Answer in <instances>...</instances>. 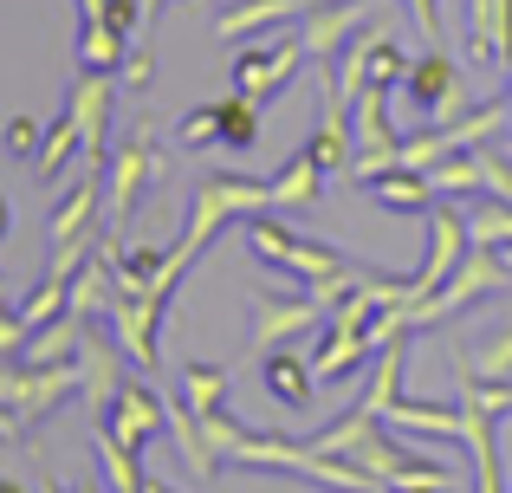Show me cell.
I'll return each mask as SVG.
<instances>
[{
  "mask_svg": "<svg viewBox=\"0 0 512 493\" xmlns=\"http://www.w3.org/2000/svg\"><path fill=\"white\" fill-rule=\"evenodd\" d=\"M117 338H111V325H104V318H91L85 325V338H78V377H85V403H91V416H104V409H111V396H117Z\"/></svg>",
  "mask_w": 512,
  "mask_h": 493,
  "instance_id": "14",
  "label": "cell"
},
{
  "mask_svg": "<svg viewBox=\"0 0 512 493\" xmlns=\"http://www.w3.org/2000/svg\"><path fill=\"white\" fill-rule=\"evenodd\" d=\"M409 13L422 20V33H441V7H435V0H409Z\"/></svg>",
  "mask_w": 512,
  "mask_h": 493,
  "instance_id": "32",
  "label": "cell"
},
{
  "mask_svg": "<svg viewBox=\"0 0 512 493\" xmlns=\"http://www.w3.org/2000/svg\"><path fill=\"white\" fill-rule=\"evenodd\" d=\"M402 163V143L389 130V91L383 85H357L350 98V182L376 176V169Z\"/></svg>",
  "mask_w": 512,
  "mask_h": 493,
  "instance_id": "9",
  "label": "cell"
},
{
  "mask_svg": "<svg viewBox=\"0 0 512 493\" xmlns=\"http://www.w3.org/2000/svg\"><path fill=\"white\" fill-rule=\"evenodd\" d=\"M286 20H305V0H234V7L214 20L221 39H247L260 26H286Z\"/></svg>",
  "mask_w": 512,
  "mask_h": 493,
  "instance_id": "22",
  "label": "cell"
},
{
  "mask_svg": "<svg viewBox=\"0 0 512 493\" xmlns=\"http://www.w3.org/2000/svg\"><path fill=\"white\" fill-rule=\"evenodd\" d=\"M396 91L409 98V111L422 117V124H448V117H461V104H467L461 59H454L448 46H428L422 59H409V72H402Z\"/></svg>",
  "mask_w": 512,
  "mask_h": 493,
  "instance_id": "8",
  "label": "cell"
},
{
  "mask_svg": "<svg viewBox=\"0 0 512 493\" xmlns=\"http://www.w3.org/2000/svg\"><path fill=\"white\" fill-rule=\"evenodd\" d=\"M325 325V305L312 299V292H299V299H279V292H253V338L273 351V344H292L305 338V331Z\"/></svg>",
  "mask_w": 512,
  "mask_h": 493,
  "instance_id": "13",
  "label": "cell"
},
{
  "mask_svg": "<svg viewBox=\"0 0 512 493\" xmlns=\"http://www.w3.org/2000/svg\"><path fill=\"white\" fill-rule=\"evenodd\" d=\"M493 253H500V266H506V273H512V247H493Z\"/></svg>",
  "mask_w": 512,
  "mask_h": 493,
  "instance_id": "36",
  "label": "cell"
},
{
  "mask_svg": "<svg viewBox=\"0 0 512 493\" xmlns=\"http://www.w3.org/2000/svg\"><path fill=\"white\" fill-rule=\"evenodd\" d=\"M78 390H85L78 357H72V364H26V357L0 364V409H13V422H20L26 435H33L39 422H46L65 396H78Z\"/></svg>",
  "mask_w": 512,
  "mask_h": 493,
  "instance_id": "5",
  "label": "cell"
},
{
  "mask_svg": "<svg viewBox=\"0 0 512 493\" xmlns=\"http://www.w3.org/2000/svg\"><path fill=\"white\" fill-rule=\"evenodd\" d=\"M402 493H435V487H402Z\"/></svg>",
  "mask_w": 512,
  "mask_h": 493,
  "instance_id": "40",
  "label": "cell"
},
{
  "mask_svg": "<svg viewBox=\"0 0 512 493\" xmlns=\"http://www.w3.org/2000/svg\"><path fill=\"white\" fill-rule=\"evenodd\" d=\"M0 305H7V279H0Z\"/></svg>",
  "mask_w": 512,
  "mask_h": 493,
  "instance_id": "41",
  "label": "cell"
},
{
  "mask_svg": "<svg viewBox=\"0 0 512 493\" xmlns=\"http://www.w3.org/2000/svg\"><path fill=\"white\" fill-rule=\"evenodd\" d=\"M163 416H169V435H175V455L188 461V468L201 474V481H214V468H221V461L208 455V435H201V422H195V409L182 403V396H175V403H163Z\"/></svg>",
  "mask_w": 512,
  "mask_h": 493,
  "instance_id": "25",
  "label": "cell"
},
{
  "mask_svg": "<svg viewBox=\"0 0 512 493\" xmlns=\"http://www.w3.org/2000/svg\"><path fill=\"white\" fill-rule=\"evenodd\" d=\"M461 215H467V241L474 247H512V202L474 189V195H461Z\"/></svg>",
  "mask_w": 512,
  "mask_h": 493,
  "instance_id": "23",
  "label": "cell"
},
{
  "mask_svg": "<svg viewBox=\"0 0 512 493\" xmlns=\"http://www.w3.org/2000/svg\"><path fill=\"white\" fill-rule=\"evenodd\" d=\"M383 429H396V435H435V442H461V403H409V396H396V403L383 409Z\"/></svg>",
  "mask_w": 512,
  "mask_h": 493,
  "instance_id": "21",
  "label": "cell"
},
{
  "mask_svg": "<svg viewBox=\"0 0 512 493\" xmlns=\"http://www.w3.org/2000/svg\"><path fill=\"white\" fill-rule=\"evenodd\" d=\"M370 338L363 331H338V325H325V338H318V351H312V377H318V390L325 383H344V377H357V370H370Z\"/></svg>",
  "mask_w": 512,
  "mask_h": 493,
  "instance_id": "20",
  "label": "cell"
},
{
  "mask_svg": "<svg viewBox=\"0 0 512 493\" xmlns=\"http://www.w3.org/2000/svg\"><path fill=\"white\" fill-rule=\"evenodd\" d=\"M227 364H182V403L195 409V416H214V409H227Z\"/></svg>",
  "mask_w": 512,
  "mask_h": 493,
  "instance_id": "26",
  "label": "cell"
},
{
  "mask_svg": "<svg viewBox=\"0 0 512 493\" xmlns=\"http://www.w3.org/2000/svg\"><path fill=\"white\" fill-rule=\"evenodd\" d=\"M467 247H474V241H467L461 202H435V208H428V253H422V266L409 273V299H428V292H435L441 279L461 266Z\"/></svg>",
  "mask_w": 512,
  "mask_h": 493,
  "instance_id": "11",
  "label": "cell"
},
{
  "mask_svg": "<svg viewBox=\"0 0 512 493\" xmlns=\"http://www.w3.org/2000/svg\"><path fill=\"white\" fill-rule=\"evenodd\" d=\"M247 247H253V260H260V266H279V273H292V279H299V286L312 292L318 305H325V312L344 299L350 286H363V279H370L363 266H350L338 247L292 234L286 221H273L266 208H260V215H247Z\"/></svg>",
  "mask_w": 512,
  "mask_h": 493,
  "instance_id": "2",
  "label": "cell"
},
{
  "mask_svg": "<svg viewBox=\"0 0 512 493\" xmlns=\"http://www.w3.org/2000/svg\"><path fill=\"white\" fill-rule=\"evenodd\" d=\"M143 493H175V487H169V481H150V487H143Z\"/></svg>",
  "mask_w": 512,
  "mask_h": 493,
  "instance_id": "38",
  "label": "cell"
},
{
  "mask_svg": "<svg viewBox=\"0 0 512 493\" xmlns=\"http://www.w3.org/2000/svg\"><path fill=\"white\" fill-rule=\"evenodd\" d=\"M260 383L273 390V403H286V409H312V390H318L312 357L286 351V344H273V351L260 357Z\"/></svg>",
  "mask_w": 512,
  "mask_h": 493,
  "instance_id": "19",
  "label": "cell"
},
{
  "mask_svg": "<svg viewBox=\"0 0 512 493\" xmlns=\"http://www.w3.org/2000/svg\"><path fill=\"white\" fill-rule=\"evenodd\" d=\"M506 130H512V91H506Z\"/></svg>",
  "mask_w": 512,
  "mask_h": 493,
  "instance_id": "39",
  "label": "cell"
},
{
  "mask_svg": "<svg viewBox=\"0 0 512 493\" xmlns=\"http://www.w3.org/2000/svg\"><path fill=\"white\" fill-rule=\"evenodd\" d=\"M0 493H26L20 481H13V474H0Z\"/></svg>",
  "mask_w": 512,
  "mask_h": 493,
  "instance_id": "35",
  "label": "cell"
},
{
  "mask_svg": "<svg viewBox=\"0 0 512 493\" xmlns=\"http://www.w3.org/2000/svg\"><path fill=\"white\" fill-rule=\"evenodd\" d=\"M163 169L169 163H163V150H156V124L143 117V124L111 150V163H104V215H111V241L130 228L143 189H150V182H163Z\"/></svg>",
  "mask_w": 512,
  "mask_h": 493,
  "instance_id": "4",
  "label": "cell"
},
{
  "mask_svg": "<svg viewBox=\"0 0 512 493\" xmlns=\"http://www.w3.org/2000/svg\"><path fill=\"white\" fill-rule=\"evenodd\" d=\"M124 52H130V33L111 20V0H78V65L117 72Z\"/></svg>",
  "mask_w": 512,
  "mask_h": 493,
  "instance_id": "17",
  "label": "cell"
},
{
  "mask_svg": "<svg viewBox=\"0 0 512 493\" xmlns=\"http://www.w3.org/2000/svg\"><path fill=\"white\" fill-rule=\"evenodd\" d=\"M474 163H480V189L512 202V150H493V143H474Z\"/></svg>",
  "mask_w": 512,
  "mask_h": 493,
  "instance_id": "29",
  "label": "cell"
},
{
  "mask_svg": "<svg viewBox=\"0 0 512 493\" xmlns=\"http://www.w3.org/2000/svg\"><path fill=\"white\" fill-rule=\"evenodd\" d=\"M357 189L370 195L376 208H389V215H428V208L441 202L435 182H428V169H409V163H389V169H376V176H357Z\"/></svg>",
  "mask_w": 512,
  "mask_h": 493,
  "instance_id": "15",
  "label": "cell"
},
{
  "mask_svg": "<svg viewBox=\"0 0 512 493\" xmlns=\"http://www.w3.org/2000/svg\"><path fill=\"white\" fill-rule=\"evenodd\" d=\"M305 156H312L325 176H350V117H318V130H312V143H305Z\"/></svg>",
  "mask_w": 512,
  "mask_h": 493,
  "instance_id": "28",
  "label": "cell"
},
{
  "mask_svg": "<svg viewBox=\"0 0 512 493\" xmlns=\"http://www.w3.org/2000/svg\"><path fill=\"white\" fill-rule=\"evenodd\" d=\"M454 370L461 377H493V383H512V325L500 331V338H487V344H454Z\"/></svg>",
  "mask_w": 512,
  "mask_h": 493,
  "instance_id": "27",
  "label": "cell"
},
{
  "mask_svg": "<svg viewBox=\"0 0 512 493\" xmlns=\"http://www.w3.org/2000/svg\"><path fill=\"white\" fill-rule=\"evenodd\" d=\"M91 422H98V429H111V435H124L130 448H143L169 416H163V396H156L150 383H117L111 409H104V416H91Z\"/></svg>",
  "mask_w": 512,
  "mask_h": 493,
  "instance_id": "16",
  "label": "cell"
},
{
  "mask_svg": "<svg viewBox=\"0 0 512 493\" xmlns=\"http://www.w3.org/2000/svg\"><path fill=\"white\" fill-rule=\"evenodd\" d=\"M299 65H312L299 33H286L279 46H247L234 59V91H240V98H253V104H273L279 91L299 78Z\"/></svg>",
  "mask_w": 512,
  "mask_h": 493,
  "instance_id": "10",
  "label": "cell"
},
{
  "mask_svg": "<svg viewBox=\"0 0 512 493\" xmlns=\"http://www.w3.org/2000/svg\"><path fill=\"white\" fill-rule=\"evenodd\" d=\"M0 143H7L13 156H39V143H46V124H39V117H7V124H0Z\"/></svg>",
  "mask_w": 512,
  "mask_h": 493,
  "instance_id": "31",
  "label": "cell"
},
{
  "mask_svg": "<svg viewBox=\"0 0 512 493\" xmlns=\"http://www.w3.org/2000/svg\"><path fill=\"white\" fill-rule=\"evenodd\" d=\"M260 130H266L260 104L234 91V98L195 104V111L175 124V143H182V150H253V143H260Z\"/></svg>",
  "mask_w": 512,
  "mask_h": 493,
  "instance_id": "7",
  "label": "cell"
},
{
  "mask_svg": "<svg viewBox=\"0 0 512 493\" xmlns=\"http://www.w3.org/2000/svg\"><path fill=\"white\" fill-rule=\"evenodd\" d=\"M169 299H175V292H163V286H150V292L111 286V299H104V325H111L117 351H124L137 370H163V318H169Z\"/></svg>",
  "mask_w": 512,
  "mask_h": 493,
  "instance_id": "6",
  "label": "cell"
},
{
  "mask_svg": "<svg viewBox=\"0 0 512 493\" xmlns=\"http://www.w3.org/2000/svg\"><path fill=\"white\" fill-rule=\"evenodd\" d=\"M370 13H376V0H318V7H305V26H299L305 59H312V65H331L350 39L370 26Z\"/></svg>",
  "mask_w": 512,
  "mask_h": 493,
  "instance_id": "12",
  "label": "cell"
},
{
  "mask_svg": "<svg viewBox=\"0 0 512 493\" xmlns=\"http://www.w3.org/2000/svg\"><path fill=\"white\" fill-rule=\"evenodd\" d=\"M260 208H273V182H260V176H201L195 195H188V221L169 241V266H163L156 286L175 292L188 279V266L201 260V247H208L227 221H247V215H260Z\"/></svg>",
  "mask_w": 512,
  "mask_h": 493,
  "instance_id": "1",
  "label": "cell"
},
{
  "mask_svg": "<svg viewBox=\"0 0 512 493\" xmlns=\"http://www.w3.org/2000/svg\"><path fill=\"white\" fill-rule=\"evenodd\" d=\"M72 150H85V130H78L72 111H59V117L46 124V143H39V156H33V176L52 189V182H59V169L72 163Z\"/></svg>",
  "mask_w": 512,
  "mask_h": 493,
  "instance_id": "24",
  "label": "cell"
},
{
  "mask_svg": "<svg viewBox=\"0 0 512 493\" xmlns=\"http://www.w3.org/2000/svg\"><path fill=\"white\" fill-rule=\"evenodd\" d=\"M72 493H104V487H98V481H78V487H72Z\"/></svg>",
  "mask_w": 512,
  "mask_h": 493,
  "instance_id": "37",
  "label": "cell"
},
{
  "mask_svg": "<svg viewBox=\"0 0 512 493\" xmlns=\"http://www.w3.org/2000/svg\"><path fill=\"white\" fill-rule=\"evenodd\" d=\"M467 59L512 65V0H467Z\"/></svg>",
  "mask_w": 512,
  "mask_h": 493,
  "instance_id": "18",
  "label": "cell"
},
{
  "mask_svg": "<svg viewBox=\"0 0 512 493\" xmlns=\"http://www.w3.org/2000/svg\"><path fill=\"white\" fill-rule=\"evenodd\" d=\"M117 78H124L130 91H143L156 78V52H150V33H137L130 39V52H124V65H117Z\"/></svg>",
  "mask_w": 512,
  "mask_h": 493,
  "instance_id": "30",
  "label": "cell"
},
{
  "mask_svg": "<svg viewBox=\"0 0 512 493\" xmlns=\"http://www.w3.org/2000/svg\"><path fill=\"white\" fill-rule=\"evenodd\" d=\"M0 442H33V435H26L20 422H13V409H0Z\"/></svg>",
  "mask_w": 512,
  "mask_h": 493,
  "instance_id": "33",
  "label": "cell"
},
{
  "mask_svg": "<svg viewBox=\"0 0 512 493\" xmlns=\"http://www.w3.org/2000/svg\"><path fill=\"white\" fill-rule=\"evenodd\" d=\"M506 286H512V273L500 266V253H493V247H467L461 266H454L428 299H409V325L415 331H441L448 318H461L467 305H480L487 292H506Z\"/></svg>",
  "mask_w": 512,
  "mask_h": 493,
  "instance_id": "3",
  "label": "cell"
},
{
  "mask_svg": "<svg viewBox=\"0 0 512 493\" xmlns=\"http://www.w3.org/2000/svg\"><path fill=\"white\" fill-rule=\"evenodd\" d=\"M7 234H13V202L0 195V241H7Z\"/></svg>",
  "mask_w": 512,
  "mask_h": 493,
  "instance_id": "34",
  "label": "cell"
}]
</instances>
